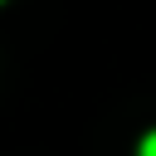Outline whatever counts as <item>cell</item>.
Listing matches in <instances>:
<instances>
[{
  "label": "cell",
  "instance_id": "obj_1",
  "mask_svg": "<svg viewBox=\"0 0 156 156\" xmlns=\"http://www.w3.org/2000/svg\"><path fill=\"white\" fill-rule=\"evenodd\" d=\"M141 156H156V132H151V136L141 141Z\"/></svg>",
  "mask_w": 156,
  "mask_h": 156
}]
</instances>
